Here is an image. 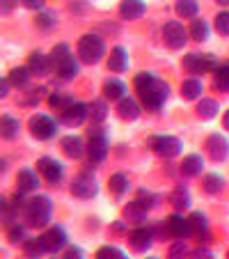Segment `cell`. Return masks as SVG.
Masks as SVG:
<instances>
[{"label": "cell", "instance_id": "1", "mask_svg": "<svg viewBox=\"0 0 229 259\" xmlns=\"http://www.w3.org/2000/svg\"><path fill=\"white\" fill-rule=\"evenodd\" d=\"M135 90L147 110H161V106L170 97V85L149 71H142L135 76Z\"/></svg>", "mask_w": 229, "mask_h": 259}, {"label": "cell", "instance_id": "2", "mask_svg": "<svg viewBox=\"0 0 229 259\" xmlns=\"http://www.w3.org/2000/svg\"><path fill=\"white\" fill-rule=\"evenodd\" d=\"M49 60H51V71H53L55 76H60L62 80H71L78 76V62H76V58L71 55L67 44L55 46V49L51 51Z\"/></svg>", "mask_w": 229, "mask_h": 259}, {"label": "cell", "instance_id": "3", "mask_svg": "<svg viewBox=\"0 0 229 259\" xmlns=\"http://www.w3.org/2000/svg\"><path fill=\"white\" fill-rule=\"evenodd\" d=\"M25 220L28 225L32 227H46L51 223V215H53V202L46 195H37L32 200H28V206H25Z\"/></svg>", "mask_w": 229, "mask_h": 259}, {"label": "cell", "instance_id": "4", "mask_svg": "<svg viewBox=\"0 0 229 259\" xmlns=\"http://www.w3.org/2000/svg\"><path fill=\"white\" fill-rule=\"evenodd\" d=\"M103 53H106V44H103V39L99 34L87 32L78 39V58L85 64H97L103 58Z\"/></svg>", "mask_w": 229, "mask_h": 259}, {"label": "cell", "instance_id": "5", "mask_svg": "<svg viewBox=\"0 0 229 259\" xmlns=\"http://www.w3.org/2000/svg\"><path fill=\"white\" fill-rule=\"evenodd\" d=\"M149 149L154 154L163 158H174L181 154L184 149V142L179 138H172V136H151L149 138Z\"/></svg>", "mask_w": 229, "mask_h": 259}, {"label": "cell", "instance_id": "6", "mask_svg": "<svg viewBox=\"0 0 229 259\" xmlns=\"http://www.w3.org/2000/svg\"><path fill=\"white\" fill-rule=\"evenodd\" d=\"M184 67L188 73L193 76H202V73H209L218 69V60L213 55H204V53H190L184 58Z\"/></svg>", "mask_w": 229, "mask_h": 259}, {"label": "cell", "instance_id": "7", "mask_svg": "<svg viewBox=\"0 0 229 259\" xmlns=\"http://www.w3.org/2000/svg\"><path fill=\"white\" fill-rule=\"evenodd\" d=\"M28 126L37 140H51L58 133V122L51 115H34V117H30Z\"/></svg>", "mask_w": 229, "mask_h": 259}, {"label": "cell", "instance_id": "8", "mask_svg": "<svg viewBox=\"0 0 229 259\" xmlns=\"http://www.w3.org/2000/svg\"><path fill=\"white\" fill-rule=\"evenodd\" d=\"M71 193L76 197H80V200H89V197L97 195L99 186H97V181H94L92 172L85 170L80 177H76V179L71 181Z\"/></svg>", "mask_w": 229, "mask_h": 259}, {"label": "cell", "instance_id": "9", "mask_svg": "<svg viewBox=\"0 0 229 259\" xmlns=\"http://www.w3.org/2000/svg\"><path fill=\"white\" fill-rule=\"evenodd\" d=\"M163 39L170 49H184L186 41H188V32L186 28L179 23V21H167L163 25Z\"/></svg>", "mask_w": 229, "mask_h": 259}, {"label": "cell", "instance_id": "10", "mask_svg": "<svg viewBox=\"0 0 229 259\" xmlns=\"http://www.w3.org/2000/svg\"><path fill=\"white\" fill-rule=\"evenodd\" d=\"M37 170H39V175L44 177L49 184H60V181H62V175H64L62 163L51 158V156L39 158V161H37Z\"/></svg>", "mask_w": 229, "mask_h": 259}, {"label": "cell", "instance_id": "11", "mask_svg": "<svg viewBox=\"0 0 229 259\" xmlns=\"http://www.w3.org/2000/svg\"><path fill=\"white\" fill-rule=\"evenodd\" d=\"M92 131H94L92 138L87 140V156L92 163H101L108 156V140H106V136L99 133V128H92Z\"/></svg>", "mask_w": 229, "mask_h": 259}, {"label": "cell", "instance_id": "12", "mask_svg": "<svg viewBox=\"0 0 229 259\" xmlns=\"http://www.w3.org/2000/svg\"><path fill=\"white\" fill-rule=\"evenodd\" d=\"M67 232L62 230V227H51V230H46L44 234H41V243H44L46 252H58V250L67 248Z\"/></svg>", "mask_w": 229, "mask_h": 259}, {"label": "cell", "instance_id": "13", "mask_svg": "<svg viewBox=\"0 0 229 259\" xmlns=\"http://www.w3.org/2000/svg\"><path fill=\"white\" fill-rule=\"evenodd\" d=\"M128 241H131V248L138 250V252H147V250L151 248V243H154V232L149 230V227H135V230L128 234Z\"/></svg>", "mask_w": 229, "mask_h": 259}, {"label": "cell", "instance_id": "14", "mask_svg": "<svg viewBox=\"0 0 229 259\" xmlns=\"http://www.w3.org/2000/svg\"><path fill=\"white\" fill-rule=\"evenodd\" d=\"M85 117H89L87 115V106L85 103H73L71 108H67L64 113H60V122L64 124V126H80V124L85 122Z\"/></svg>", "mask_w": 229, "mask_h": 259}, {"label": "cell", "instance_id": "15", "mask_svg": "<svg viewBox=\"0 0 229 259\" xmlns=\"http://www.w3.org/2000/svg\"><path fill=\"white\" fill-rule=\"evenodd\" d=\"M167 227H170L172 236H174L176 241H186L190 234H193V225H190V220L184 218L181 213H172L170 218H167Z\"/></svg>", "mask_w": 229, "mask_h": 259}, {"label": "cell", "instance_id": "16", "mask_svg": "<svg viewBox=\"0 0 229 259\" xmlns=\"http://www.w3.org/2000/svg\"><path fill=\"white\" fill-rule=\"evenodd\" d=\"M16 186H19V193L28 195V193L39 188V175H37L32 167H21L19 177H16Z\"/></svg>", "mask_w": 229, "mask_h": 259}, {"label": "cell", "instance_id": "17", "mask_svg": "<svg viewBox=\"0 0 229 259\" xmlns=\"http://www.w3.org/2000/svg\"><path fill=\"white\" fill-rule=\"evenodd\" d=\"M206 149H209V154H211L213 161H224V158L229 156V142H227V138L220 136V133L209 136V140H206Z\"/></svg>", "mask_w": 229, "mask_h": 259}, {"label": "cell", "instance_id": "18", "mask_svg": "<svg viewBox=\"0 0 229 259\" xmlns=\"http://www.w3.org/2000/svg\"><path fill=\"white\" fill-rule=\"evenodd\" d=\"M108 69L112 73H124L128 69V53L124 46H115L108 55Z\"/></svg>", "mask_w": 229, "mask_h": 259}, {"label": "cell", "instance_id": "19", "mask_svg": "<svg viewBox=\"0 0 229 259\" xmlns=\"http://www.w3.org/2000/svg\"><path fill=\"white\" fill-rule=\"evenodd\" d=\"M28 69L32 76H46V73L51 71V60L49 55H44L41 51H34V53H30L28 58Z\"/></svg>", "mask_w": 229, "mask_h": 259}, {"label": "cell", "instance_id": "20", "mask_svg": "<svg viewBox=\"0 0 229 259\" xmlns=\"http://www.w3.org/2000/svg\"><path fill=\"white\" fill-rule=\"evenodd\" d=\"M60 149H62L69 158H80L85 152V145L78 136H67V138H62V142H60Z\"/></svg>", "mask_w": 229, "mask_h": 259}, {"label": "cell", "instance_id": "21", "mask_svg": "<svg viewBox=\"0 0 229 259\" xmlns=\"http://www.w3.org/2000/svg\"><path fill=\"white\" fill-rule=\"evenodd\" d=\"M202 170H204V158L200 154H188L181 161V172L186 177H197V175H202Z\"/></svg>", "mask_w": 229, "mask_h": 259}, {"label": "cell", "instance_id": "22", "mask_svg": "<svg viewBox=\"0 0 229 259\" xmlns=\"http://www.w3.org/2000/svg\"><path fill=\"white\" fill-rule=\"evenodd\" d=\"M117 113H119V117H122V119L133 122V119L140 117V106H138L131 97H126V99H122V101L117 103Z\"/></svg>", "mask_w": 229, "mask_h": 259}, {"label": "cell", "instance_id": "23", "mask_svg": "<svg viewBox=\"0 0 229 259\" xmlns=\"http://www.w3.org/2000/svg\"><path fill=\"white\" fill-rule=\"evenodd\" d=\"M145 10H147L145 3H140V0H124L122 5H119V14L128 21L140 19V16L145 14Z\"/></svg>", "mask_w": 229, "mask_h": 259}, {"label": "cell", "instance_id": "24", "mask_svg": "<svg viewBox=\"0 0 229 259\" xmlns=\"http://www.w3.org/2000/svg\"><path fill=\"white\" fill-rule=\"evenodd\" d=\"M147 211L149 209H145L138 200H133V202H128V204L124 206V220H128V223H145Z\"/></svg>", "mask_w": 229, "mask_h": 259}, {"label": "cell", "instance_id": "25", "mask_svg": "<svg viewBox=\"0 0 229 259\" xmlns=\"http://www.w3.org/2000/svg\"><path fill=\"white\" fill-rule=\"evenodd\" d=\"M103 94H106V99L122 101V99H126V85H124L122 80H117V78L106 80V85H103Z\"/></svg>", "mask_w": 229, "mask_h": 259}, {"label": "cell", "instance_id": "26", "mask_svg": "<svg viewBox=\"0 0 229 259\" xmlns=\"http://www.w3.org/2000/svg\"><path fill=\"white\" fill-rule=\"evenodd\" d=\"M87 115H89V119H92V122H97V124L106 122V117H108V103H106V99H97V101L87 103Z\"/></svg>", "mask_w": 229, "mask_h": 259}, {"label": "cell", "instance_id": "27", "mask_svg": "<svg viewBox=\"0 0 229 259\" xmlns=\"http://www.w3.org/2000/svg\"><path fill=\"white\" fill-rule=\"evenodd\" d=\"M128 186H131V181H128V177L124 175V172L112 175L110 181H108V188H110L112 195H124V193L128 191Z\"/></svg>", "mask_w": 229, "mask_h": 259}, {"label": "cell", "instance_id": "28", "mask_svg": "<svg viewBox=\"0 0 229 259\" xmlns=\"http://www.w3.org/2000/svg\"><path fill=\"white\" fill-rule=\"evenodd\" d=\"M0 128H3V138L14 140L21 131V122L16 117H12V115H3V124H0Z\"/></svg>", "mask_w": 229, "mask_h": 259}, {"label": "cell", "instance_id": "29", "mask_svg": "<svg viewBox=\"0 0 229 259\" xmlns=\"http://www.w3.org/2000/svg\"><path fill=\"white\" fill-rule=\"evenodd\" d=\"M10 83L19 90H25L30 83V69L28 67H16L10 71Z\"/></svg>", "mask_w": 229, "mask_h": 259}, {"label": "cell", "instance_id": "30", "mask_svg": "<svg viewBox=\"0 0 229 259\" xmlns=\"http://www.w3.org/2000/svg\"><path fill=\"white\" fill-rule=\"evenodd\" d=\"M23 252L28 259H37L41 257V254L46 252L44 243H41V236H37V239H25L23 241Z\"/></svg>", "mask_w": 229, "mask_h": 259}, {"label": "cell", "instance_id": "31", "mask_svg": "<svg viewBox=\"0 0 229 259\" xmlns=\"http://www.w3.org/2000/svg\"><path fill=\"white\" fill-rule=\"evenodd\" d=\"M176 14H179L181 19H197L200 5H197L195 0H181V3H176Z\"/></svg>", "mask_w": 229, "mask_h": 259}, {"label": "cell", "instance_id": "32", "mask_svg": "<svg viewBox=\"0 0 229 259\" xmlns=\"http://www.w3.org/2000/svg\"><path fill=\"white\" fill-rule=\"evenodd\" d=\"M49 103H51V108H55V110H60V113H64V110H67V108H71L76 101L71 99V94L55 92V94H51V97H49Z\"/></svg>", "mask_w": 229, "mask_h": 259}, {"label": "cell", "instance_id": "33", "mask_svg": "<svg viewBox=\"0 0 229 259\" xmlns=\"http://www.w3.org/2000/svg\"><path fill=\"white\" fill-rule=\"evenodd\" d=\"M21 209L14 204L12 200H3V223H5L7 227L16 225V218H19Z\"/></svg>", "mask_w": 229, "mask_h": 259}, {"label": "cell", "instance_id": "34", "mask_svg": "<svg viewBox=\"0 0 229 259\" xmlns=\"http://www.w3.org/2000/svg\"><path fill=\"white\" fill-rule=\"evenodd\" d=\"M218 110H220V106H218V101H215V99H204V101H200V106H197V115H200L202 119L215 117V115H218Z\"/></svg>", "mask_w": 229, "mask_h": 259}, {"label": "cell", "instance_id": "35", "mask_svg": "<svg viewBox=\"0 0 229 259\" xmlns=\"http://www.w3.org/2000/svg\"><path fill=\"white\" fill-rule=\"evenodd\" d=\"M190 37L195 41H206L209 39V23L202 19H195L190 23Z\"/></svg>", "mask_w": 229, "mask_h": 259}, {"label": "cell", "instance_id": "36", "mask_svg": "<svg viewBox=\"0 0 229 259\" xmlns=\"http://www.w3.org/2000/svg\"><path fill=\"white\" fill-rule=\"evenodd\" d=\"M202 92H204V88H202V80L200 78H188L184 83V88H181V94H184L186 99H190V101H193V99H197Z\"/></svg>", "mask_w": 229, "mask_h": 259}, {"label": "cell", "instance_id": "37", "mask_svg": "<svg viewBox=\"0 0 229 259\" xmlns=\"http://www.w3.org/2000/svg\"><path fill=\"white\" fill-rule=\"evenodd\" d=\"M215 76H213V83L218 90H222V92H229V64H222V67L215 69Z\"/></svg>", "mask_w": 229, "mask_h": 259}, {"label": "cell", "instance_id": "38", "mask_svg": "<svg viewBox=\"0 0 229 259\" xmlns=\"http://www.w3.org/2000/svg\"><path fill=\"white\" fill-rule=\"evenodd\" d=\"M170 202L176 206V209H186V206L190 204V195H188V191H186L184 186L174 188V191H172V195H170Z\"/></svg>", "mask_w": 229, "mask_h": 259}, {"label": "cell", "instance_id": "39", "mask_svg": "<svg viewBox=\"0 0 229 259\" xmlns=\"http://www.w3.org/2000/svg\"><path fill=\"white\" fill-rule=\"evenodd\" d=\"M190 225H193V232H197V234H206V230H209V223H206V215L202 213V211H195V213H190Z\"/></svg>", "mask_w": 229, "mask_h": 259}, {"label": "cell", "instance_id": "40", "mask_svg": "<svg viewBox=\"0 0 229 259\" xmlns=\"http://www.w3.org/2000/svg\"><path fill=\"white\" fill-rule=\"evenodd\" d=\"M167 259H188V245L186 241H174L167 250Z\"/></svg>", "mask_w": 229, "mask_h": 259}, {"label": "cell", "instance_id": "41", "mask_svg": "<svg viewBox=\"0 0 229 259\" xmlns=\"http://www.w3.org/2000/svg\"><path fill=\"white\" fill-rule=\"evenodd\" d=\"M97 259H128V257L115 245H103V248H99Z\"/></svg>", "mask_w": 229, "mask_h": 259}, {"label": "cell", "instance_id": "42", "mask_svg": "<svg viewBox=\"0 0 229 259\" xmlns=\"http://www.w3.org/2000/svg\"><path fill=\"white\" fill-rule=\"evenodd\" d=\"M224 186V181L220 175H206L204 177V191L206 193H220Z\"/></svg>", "mask_w": 229, "mask_h": 259}, {"label": "cell", "instance_id": "43", "mask_svg": "<svg viewBox=\"0 0 229 259\" xmlns=\"http://www.w3.org/2000/svg\"><path fill=\"white\" fill-rule=\"evenodd\" d=\"M55 23H58V16H55V12H49V10H44V12H39L37 14V25L39 28H55Z\"/></svg>", "mask_w": 229, "mask_h": 259}, {"label": "cell", "instance_id": "44", "mask_svg": "<svg viewBox=\"0 0 229 259\" xmlns=\"http://www.w3.org/2000/svg\"><path fill=\"white\" fill-rule=\"evenodd\" d=\"M138 202H140L145 209H151V206L158 204V195H154V193H149V191H145V188H140V191H138Z\"/></svg>", "mask_w": 229, "mask_h": 259}, {"label": "cell", "instance_id": "45", "mask_svg": "<svg viewBox=\"0 0 229 259\" xmlns=\"http://www.w3.org/2000/svg\"><path fill=\"white\" fill-rule=\"evenodd\" d=\"M149 230L154 232V239L165 241V239H170V236H172V232H170V227H167V223H154Z\"/></svg>", "mask_w": 229, "mask_h": 259}, {"label": "cell", "instance_id": "46", "mask_svg": "<svg viewBox=\"0 0 229 259\" xmlns=\"http://www.w3.org/2000/svg\"><path fill=\"white\" fill-rule=\"evenodd\" d=\"M25 239H28V236H25V227L23 225H19V223H16V225L10 227V241H12V243H23Z\"/></svg>", "mask_w": 229, "mask_h": 259}, {"label": "cell", "instance_id": "47", "mask_svg": "<svg viewBox=\"0 0 229 259\" xmlns=\"http://www.w3.org/2000/svg\"><path fill=\"white\" fill-rule=\"evenodd\" d=\"M215 30L220 34H229V12H220L215 16Z\"/></svg>", "mask_w": 229, "mask_h": 259}, {"label": "cell", "instance_id": "48", "mask_svg": "<svg viewBox=\"0 0 229 259\" xmlns=\"http://www.w3.org/2000/svg\"><path fill=\"white\" fill-rule=\"evenodd\" d=\"M39 103V94H34V92H28L23 94V97H19V106H25V108H32Z\"/></svg>", "mask_w": 229, "mask_h": 259}, {"label": "cell", "instance_id": "49", "mask_svg": "<svg viewBox=\"0 0 229 259\" xmlns=\"http://www.w3.org/2000/svg\"><path fill=\"white\" fill-rule=\"evenodd\" d=\"M62 259H85L83 250L76 248V245H69V248H64V257Z\"/></svg>", "mask_w": 229, "mask_h": 259}, {"label": "cell", "instance_id": "50", "mask_svg": "<svg viewBox=\"0 0 229 259\" xmlns=\"http://www.w3.org/2000/svg\"><path fill=\"white\" fill-rule=\"evenodd\" d=\"M190 259H215V257H213V252H211V250H206V248H197L195 252L190 254Z\"/></svg>", "mask_w": 229, "mask_h": 259}, {"label": "cell", "instance_id": "51", "mask_svg": "<svg viewBox=\"0 0 229 259\" xmlns=\"http://www.w3.org/2000/svg\"><path fill=\"white\" fill-rule=\"evenodd\" d=\"M25 7H28V10L44 12V3H41V0H25Z\"/></svg>", "mask_w": 229, "mask_h": 259}, {"label": "cell", "instance_id": "52", "mask_svg": "<svg viewBox=\"0 0 229 259\" xmlns=\"http://www.w3.org/2000/svg\"><path fill=\"white\" fill-rule=\"evenodd\" d=\"M10 78H3V88H0V97H7L10 94Z\"/></svg>", "mask_w": 229, "mask_h": 259}, {"label": "cell", "instance_id": "53", "mask_svg": "<svg viewBox=\"0 0 229 259\" xmlns=\"http://www.w3.org/2000/svg\"><path fill=\"white\" fill-rule=\"evenodd\" d=\"M112 232H115V234H126V225H124V223H115Z\"/></svg>", "mask_w": 229, "mask_h": 259}, {"label": "cell", "instance_id": "54", "mask_svg": "<svg viewBox=\"0 0 229 259\" xmlns=\"http://www.w3.org/2000/svg\"><path fill=\"white\" fill-rule=\"evenodd\" d=\"M222 124H224V128H227V131H229V110H227V113H224V117H222Z\"/></svg>", "mask_w": 229, "mask_h": 259}, {"label": "cell", "instance_id": "55", "mask_svg": "<svg viewBox=\"0 0 229 259\" xmlns=\"http://www.w3.org/2000/svg\"><path fill=\"white\" fill-rule=\"evenodd\" d=\"M149 259H156V257H149Z\"/></svg>", "mask_w": 229, "mask_h": 259}, {"label": "cell", "instance_id": "56", "mask_svg": "<svg viewBox=\"0 0 229 259\" xmlns=\"http://www.w3.org/2000/svg\"><path fill=\"white\" fill-rule=\"evenodd\" d=\"M227 259H229V252H227Z\"/></svg>", "mask_w": 229, "mask_h": 259}]
</instances>
